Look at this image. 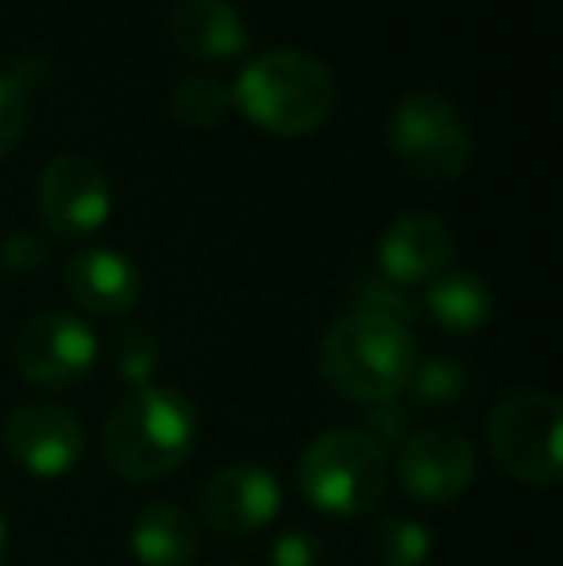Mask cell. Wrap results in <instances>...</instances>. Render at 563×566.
Wrapping results in <instances>:
<instances>
[{
    "label": "cell",
    "mask_w": 563,
    "mask_h": 566,
    "mask_svg": "<svg viewBox=\"0 0 563 566\" xmlns=\"http://www.w3.org/2000/svg\"><path fill=\"white\" fill-rule=\"evenodd\" d=\"M316 366L329 389L355 405L398 401L417 370V343L406 324L378 313L336 316L316 347Z\"/></svg>",
    "instance_id": "cell-1"
},
{
    "label": "cell",
    "mask_w": 563,
    "mask_h": 566,
    "mask_svg": "<svg viewBox=\"0 0 563 566\" xmlns=\"http://www.w3.org/2000/svg\"><path fill=\"white\" fill-rule=\"evenodd\" d=\"M197 448V409L166 386H143L105 420L101 451L124 482H158Z\"/></svg>",
    "instance_id": "cell-2"
},
{
    "label": "cell",
    "mask_w": 563,
    "mask_h": 566,
    "mask_svg": "<svg viewBox=\"0 0 563 566\" xmlns=\"http://www.w3.org/2000/svg\"><path fill=\"white\" fill-rule=\"evenodd\" d=\"M232 108H240L263 132L298 139V135L324 127V119L332 116L336 82L321 59L279 46L243 66L232 90Z\"/></svg>",
    "instance_id": "cell-3"
},
{
    "label": "cell",
    "mask_w": 563,
    "mask_h": 566,
    "mask_svg": "<svg viewBox=\"0 0 563 566\" xmlns=\"http://www.w3.org/2000/svg\"><path fill=\"white\" fill-rule=\"evenodd\" d=\"M390 459L363 428H329L298 459V485L321 513L363 516L383 501Z\"/></svg>",
    "instance_id": "cell-4"
},
{
    "label": "cell",
    "mask_w": 563,
    "mask_h": 566,
    "mask_svg": "<svg viewBox=\"0 0 563 566\" xmlns=\"http://www.w3.org/2000/svg\"><path fill=\"white\" fill-rule=\"evenodd\" d=\"M487 443L513 482L556 485L563 478V401L549 389H513L490 409Z\"/></svg>",
    "instance_id": "cell-5"
},
{
    "label": "cell",
    "mask_w": 563,
    "mask_h": 566,
    "mask_svg": "<svg viewBox=\"0 0 563 566\" xmlns=\"http://www.w3.org/2000/svg\"><path fill=\"white\" fill-rule=\"evenodd\" d=\"M398 163L421 181H456L471 166V127L436 90H414L398 101L386 124Z\"/></svg>",
    "instance_id": "cell-6"
},
{
    "label": "cell",
    "mask_w": 563,
    "mask_h": 566,
    "mask_svg": "<svg viewBox=\"0 0 563 566\" xmlns=\"http://www.w3.org/2000/svg\"><path fill=\"white\" fill-rule=\"evenodd\" d=\"M97 336L74 313H39L15 336V370L28 386L39 389H70L97 363Z\"/></svg>",
    "instance_id": "cell-7"
},
{
    "label": "cell",
    "mask_w": 563,
    "mask_h": 566,
    "mask_svg": "<svg viewBox=\"0 0 563 566\" xmlns=\"http://www.w3.org/2000/svg\"><path fill=\"white\" fill-rule=\"evenodd\" d=\"M475 443L459 428L436 424L409 432L398 451V485L417 505H451L475 482Z\"/></svg>",
    "instance_id": "cell-8"
},
{
    "label": "cell",
    "mask_w": 563,
    "mask_h": 566,
    "mask_svg": "<svg viewBox=\"0 0 563 566\" xmlns=\"http://www.w3.org/2000/svg\"><path fill=\"white\" fill-rule=\"evenodd\" d=\"M113 212L108 174L90 155H59L39 178V217L59 239H85Z\"/></svg>",
    "instance_id": "cell-9"
},
{
    "label": "cell",
    "mask_w": 563,
    "mask_h": 566,
    "mask_svg": "<svg viewBox=\"0 0 563 566\" xmlns=\"http://www.w3.org/2000/svg\"><path fill=\"white\" fill-rule=\"evenodd\" d=\"M4 451L31 478H66L85 454V428L62 405L28 401L4 420Z\"/></svg>",
    "instance_id": "cell-10"
},
{
    "label": "cell",
    "mask_w": 563,
    "mask_h": 566,
    "mask_svg": "<svg viewBox=\"0 0 563 566\" xmlns=\"http://www.w3.org/2000/svg\"><path fill=\"white\" fill-rule=\"evenodd\" d=\"M282 509V485L259 462H232L217 470L201 490V521L220 539H248L274 524Z\"/></svg>",
    "instance_id": "cell-11"
},
{
    "label": "cell",
    "mask_w": 563,
    "mask_h": 566,
    "mask_svg": "<svg viewBox=\"0 0 563 566\" xmlns=\"http://www.w3.org/2000/svg\"><path fill=\"white\" fill-rule=\"evenodd\" d=\"M451 259H456V235L432 212H402L378 239V274L402 290L436 282L448 274Z\"/></svg>",
    "instance_id": "cell-12"
},
{
    "label": "cell",
    "mask_w": 563,
    "mask_h": 566,
    "mask_svg": "<svg viewBox=\"0 0 563 566\" xmlns=\"http://www.w3.org/2000/svg\"><path fill=\"white\" fill-rule=\"evenodd\" d=\"M66 290L85 313L93 316H124L139 301V270L121 251L108 247H85L70 254Z\"/></svg>",
    "instance_id": "cell-13"
},
{
    "label": "cell",
    "mask_w": 563,
    "mask_h": 566,
    "mask_svg": "<svg viewBox=\"0 0 563 566\" xmlns=\"http://www.w3.org/2000/svg\"><path fill=\"white\" fill-rule=\"evenodd\" d=\"M170 39L197 62H236L248 51V31L228 0H178L170 8Z\"/></svg>",
    "instance_id": "cell-14"
},
{
    "label": "cell",
    "mask_w": 563,
    "mask_h": 566,
    "mask_svg": "<svg viewBox=\"0 0 563 566\" xmlns=\"http://www.w3.org/2000/svg\"><path fill=\"white\" fill-rule=\"evenodd\" d=\"M132 555L143 566H189L201 555L197 524L174 501H150L132 521Z\"/></svg>",
    "instance_id": "cell-15"
},
{
    "label": "cell",
    "mask_w": 563,
    "mask_h": 566,
    "mask_svg": "<svg viewBox=\"0 0 563 566\" xmlns=\"http://www.w3.org/2000/svg\"><path fill=\"white\" fill-rule=\"evenodd\" d=\"M425 308L444 332L471 336V332L487 328L494 316V290L487 285V277L471 274V270H451L428 285Z\"/></svg>",
    "instance_id": "cell-16"
},
{
    "label": "cell",
    "mask_w": 563,
    "mask_h": 566,
    "mask_svg": "<svg viewBox=\"0 0 563 566\" xmlns=\"http://www.w3.org/2000/svg\"><path fill=\"white\" fill-rule=\"evenodd\" d=\"M170 116L181 127L212 132L232 116V90H225L217 77H181L170 93Z\"/></svg>",
    "instance_id": "cell-17"
},
{
    "label": "cell",
    "mask_w": 563,
    "mask_h": 566,
    "mask_svg": "<svg viewBox=\"0 0 563 566\" xmlns=\"http://www.w3.org/2000/svg\"><path fill=\"white\" fill-rule=\"evenodd\" d=\"M432 555V536L414 516L390 513L371 532V559L375 566H425Z\"/></svg>",
    "instance_id": "cell-18"
},
{
    "label": "cell",
    "mask_w": 563,
    "mask_h": 566,
    "mask_svg": "<svg viewBox=\"0 0 563 566\" xmlns=\"http://www.w3.org/2000/svg\"><path fill=\"white\" fill-rule=\"evenodd\" d=\"M409 389H414L417 405H436V409L440 405H456L471 389V370L459 358H428V363L414 370Z\"/></svg>",
    "instance_id": "cell-19"
},
{
    "label": "cell",
    "mask_w": 563,
    "mask_h": 566,
    "mask_svg": "<svg viewBox=\"0 0 563 566\" xmlns=\"http://www.w3.org/2000/svg\"><path fill=\"white\" fill-rule=\"evenodd\" d=\"M113 370L121 374V381H128V386H147L150 378H155L158 370V339L150 328H143V324H128V328H121L113 336Z\"/></svg>",
    "instance_id": "cell-20"
},
{
    "label": "cell",
    "mask_w": 563,
    "mask_h": 566,
    "mask_svg": "<svg viewBox=\"0 0 563 566\" xmlns=\"http://www.w3.org/2000/svg\"><path fill=\"white\" fill-rule=\"evenodd\" d=\"M352 308L390 316V321L406 324V328L417 316V305H414V297H409V290L394 285L390 277H383L378 270H363V274L352 282Z\"/></svg>",
    "instance_id": "cell-21"
},
{
    "label": "cell",
    "mask_w": 563,
    "mask_h": 566,
    "mask_svg": "<svg viewBox=\"0 0 563 566\" xmlns=\"http://www.w3.org/2000/svg\"><path fill=\"white\" fill-rule=\"evenodd\" d=\"M28 101L31 97L8 77V70H0V158L12 155L28 132Z\"/></svg>",
    "instance_id": "cell-22"
},
{
    "label": "cell",
    "mask_w": 563,
    "mask_h": 566,
    "mask_svg": "<svg viewBox=\"0 0 563 566\" xmlns=\"http://www.w3.org/2000/svg\"><path fill=\"white\" fill-rule=\"evenodd\" d=\"M414 428V409H402L398 401H378L363 409V432L386 448V443H402Z\"/></svg>",
    "instance_id": "cell-23"
},
{
    "label": "cell",
    "mask_w": 563,
    "mask_h": 566,
    "mask_svg": "<svg viewBox=\"0 0 563 566\" xmlns=\"http://www.w3.org/2000/svg\"><path fill=\"white\" fill-rule=\"evenodd\" d=\"M46 239L39 235V231L31 228H15L4 235V243H0V266L12 270V274H31V270H39L46 262Z\"/></svg>",
    "instance_id": "cell-24"
},
{
    "label": "cell",
    "mask_w": 563,
    "mask_h": 566,
    "mask_svg": "<svg viewBox=\"0 0 563 566\" xmlns=\"http://www.w3.org/2000/svg\"><path fill=\"white\" fill-rule=\"evenodd\" d=\"M267 559H271V566H316V559H321V539L309 528H290L274 539Z\"/></svg>",
    "instance_id": "cell-25"
},
{
    "label": "cell",
    "mask_w": 563,
    "mask_h": 566,
    "mask_svg": "<svg viewBox=\"0 0 563 566\" xmlns=\"http://www.w3.org/2000/svg\"><path fill=\"white\" fill-rule=\"evenodd\" d=\"M46 74H51V66H46L39 54H20V59L8 66V77H12L15 85H20L28 97H35L39 90L46 85Z\"/></svg>",
    "instance_id": "cell-26"
},
{
    "label": "cell",
    "mask_w": 563,
    "mask_h": 566,
    "mask_svg": "<svg viewBox=\"0 0 563 566\" xmlns=\"http://www.w3.org/2000/svg\"><path fill=\"white\" fill-rule=\"evenodd\" d=\"M4 555H8V524L0 516V566H4Z\"/></svg>",
    "instance_id": "cell-27"
}]
</instances>
